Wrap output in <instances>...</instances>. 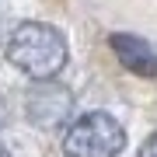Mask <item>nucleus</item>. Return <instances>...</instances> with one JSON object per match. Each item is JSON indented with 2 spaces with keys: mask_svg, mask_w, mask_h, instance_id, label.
<instances>
[{
  "mask_svg": "<svg viewBox=\"0 0 157 157\" xmlns=\"http://www.w3.org/2000/svg\"><path fill=\"white\" fill-rule=\"evenodd\" d=\"M126 147V129L108 112H87L67 129L63 154L67 157H119Z\"/></svg>",
  "mask_w": 157,
  "mask_h": 157,
  "instance_id": "obj_2",
  "label": "nucleus"
},
{
  "mask_svg": "<svg viewBox=\"0 0 157 157\" xmlns=\"http://www.w3.org/2000/svg\"><path fill=\"white\" fill-rule=\"evenodd\" d=\"M70 108H73V98L67 87L59 84H49V80H35V87L28 91V98H25V112L35 126H59L70 119Z\"/></svg>",
  "mask_w": 157,
  "mask_h": 157,
  "instance_id": "obj_3",
  "label": "nucleus"
},
{
  "mask_svg": "<svg viewBox=\"0 0 157 157\" xmlns=\"http://www.w3.org/2000/svg\"><path fill=\"white\" fill-rule=\"evenodd\" d=\"M7 59L32 80H52L67 67L70 45L59 28L42 25V21H25L7 39Z\"/></svg>",
  "mask_w": 157,
  "mask_h": 157,
  "instance_id": "obj_1",
  "label": "nucleus"
},
{
  "mask_svg": "<svg viewBox=\"0 0 157 157\" xmlns=\"http://www.w3.org/2000/svg\"><path fill=\"white\" fill-rule=\"evenodd\" d=\"M0 157H11V154H7V150H4V147H0Z\"/></svg>",
  "mask_w": 157,
  "mask_h": 157,
  "instance_id": "obj_6",
  "label": "nucleus"
},
{
  "mask_svg": "<svg viewBox=\"0 0 157 157\" xmlns=\"http://www.w3.org/2000/svg\"><path fill=\"white\" fill-rule=\"evenodd\" d=\"M140 157H157V133L147 136V143L140 147Z\"/></svg>",
  "mask_w": 157,
  "mask_h": 157,
  "instance_id": "obj_5",
  "label": "nucleus"
},
{
  "mask_svg": "<svg viewBox=\"0 0 157 157\" xmlns=\"http://www.w3.org/2000/svg\"><path fill=\"white\" fill-rule=\"evenodd\" d=\"M108 45L126 70L140 73V77H157V52L150 49L147 39L129 35V32H115V35H108Z\"/></svg>",
  "mask_w": 157,
  "mask_h": 157,
  "instance_id": "obj_4",
  "label": "nucleus"
}]
</instances>
